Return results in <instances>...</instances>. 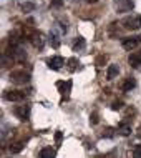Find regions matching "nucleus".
I'll return each instance as SVG.
<instances>
[{
  "label": "nucleus",
  "instance_id": "f257e3e1",
  "mask_svg": "<svg viewBox=\"0 0 141 158\" xmlns=\"http://www.w3.org/2000/svg\"><path fill=\"white\" fill-rule=\"evenodd\" d=\"M119 23H121V27L126 28V30H139V28H141V15L139 14L128 15Z\"/></svg>",
  "mask_w": 141,
  "mask_h": 158
},
{
  "label": "nucleus",
  "instance_id": "f03ea898",
  "mask_svg": "<svg viewBox=\"0 0 141 158\" xmlns=\"http://www.w3.org/2000/svg\"><path fill=\"white\" fill-rule=\"evenodd\" d=\"M10 80L17 85H25L30 82V73L25 70H14L10 72Z\"/></svg>",
  "mask_w": 141,
  "mask_h": 158
},
{
  "label": "nucleus",
  "instance_id": "7ed1b4c3",
  "mask_svg": "<svg viewBox=\"0 0 141 158\" xmlns=\"http://www.w3.org/2000/svg\"><path fill=\"white\" fill-rule=\"evenodd\" d=\"M14 115L18 120L22 122H27L30 118V105L28 103H20V105H15L14 106Z\"/></svg>",
  "mask_w": 141,
  "mask_h": 158
},
{
  "label": "nucleus",
  "instance_id": "20e7f679",
  "mask_svg": "<svg viewBox=\"0 0 141 158\" xmlns=\"http://www.w3.org/2000/svg\"><path fill=\"white\" fill-rule=\"evenodd\" d=\"M28 93L23 92V90H5L3 93V98H5L7 102H23L25 98H27Z\"/></svg>",
  "mask_w": 141,
  "mask_h": 158
},
{
  "label": "nucleus",
  "instance_id": "39448f33",
  "mask_svg": "<svg viewBox=\"0 0 141 158\" xmlns=\"http://www.w3.org/2000/svg\"><path fill=\"white\" fill-rule=\"evenodd\" d=\"M138 45H141V35H133V37H125L121 40V47L128 52L135 50Z\"/></svg>",
  "mask_w": 141,
  "mask_h": 158
},
{
  "label": "nucleus",
  "instance_id": "423d86ee",
  "mask_svg": "<svg viewBox=\"0 0 141 158\" xmlns=\"http://www.w3.org/2000/svg\"><path fill=\"white\" fill-rule=\"evenodd\" d=\"M57 88L63 100H68L70 98V92H71V80H66V82L60 80V82H57Z\"/></svg>",
  "mask_w": 141,
  "mask_h": 158
},
{
  "label": "nucleus",
  "instance_id": "0eeeda50",
  "mask_svg": "<svg viewBox=\"0 0 141 158\" xmlns=\"http://www.w3.org/2000/svg\"><path fill=\"white\" fill-rule=\"evenodd\" d=\"M46 65H48V68H52V70H60V68L65 65V58L60 57V55H53V57H50L46 60Z\"/></svg>",
  "mask_w": 141,
  "mask_h": 158
},
{
  "label": "nucleus",
  "instance_id": "6e6552de",
  "mask_svg": "<svg viewBox=\"0 0 141 158\" xmlns=\"http://www.w3.org/2000/svg\"><path fill=\"white\" fill-rule=\"evenodd\" d=\"M118 87H119V90H121V92H131L136 87V80L133 78V77H125V78L119 82Z\"/></svg>",
  "mask_w": 141,
  "mask_h": 158
},
{
  "label": "nucleus",
  "instance_id": "1a4fd4ad",
  "mask_svg": "<svg viewBox=\"0 0 141 158\" xmlns=\"http://www.w3.org/2000/svg\"><path fill=\"white\" fill-rule=\"evenodd\" d=\"M30 42H32V45L35 47V48H38V50H42V48H43V45H45V38H43V35H42L40 32L33 33V37L30 38Z\"/></svg>",
  "mask_w": 141,
  "mask_h": 158
},
{
  "label": "nucleus",
  "instance_id": "9d476101",
  "mask_svg": "<svg viewBox=\"0 0 141 158\" xmlns=\"http://www.w3.org/2000/svg\"><path fill=\"white\" fill-rule=\"evenodd\" d=\"M118 133L119 135H123V136H130L131 135V123L130 122H126V120H123L121 123L118 125Z\"/></svg>",
  "mask_w": 141,
  "mask_h": 158
},
{
  "label": "nucleus",
  "instance_id": "9b49d317",
  "mask_svg": "<svg viewBox=\"0 0 141 158\" xmlns=\"http://www.w3.org/2000/svg\"><path fill=\"white\" fill-rule=\"evenodd\" d=\"M128 62H130V65L131 67H139L141 65V48L139 50H136V52H133L130 55V58H128Z\"/></svg>",
  "mask_w": 141,
  "mask_h": 158
},
{
  "label": "nucleus",
  "instance_id": "f8f14e48",
  "mask_svg": "<svg viewBox=\"0 0 141 158\" xmlns=\"http://www.w3.org/2000/svg\"><path fill=\"white\" fill-rule=\"evenodd\" d=\"M23 147H25V140H15V142H12L10 143V152L12 153H18V152H22L23 150Z\"/></svg>",
  "mask_w": 141,
  "mask_h": 158
},
{
  "label": "nucleus",
  "instance_id": "ddd939ff",
  "mask_svg": "<svg viewBox=\"0 0 141 158\" xmlns=\"http://www.w3.org/2000/svg\"><path fill=\"white\" fill-rule=\"evenodd\" d=\"M118 73H119V67L113 63V65H110L108 70H106V78H108V80H115L118 77Z\"/></svg>",
  "mask_w": 141,
  "mask_h": 158
},
{
  "label": "nucleus",
  "instance_id": "4468645a",
  "mask_svg": "<svg viewBox=\"0 0 141 158\" xmlns=\"http://www.w3.org/2000/svg\"><path fill=\"white\" fill-rule=\"evenodd\" d=\"M40 158H57V150H53L52 147H45L40 152Z\"/></svg>",
  "mask_w": 141,
  "mask_h": 158
},
{
  "label": "nucleus",
  "instance_id": "2eb2a0df",
  "mask_svg": "<svg viewBox=\"0 0 141 158\" xmlns=\"http://www.w3.org/2000/svg\"><path fill=\"white\" fill-rule=\"evenodd\" d=\"M85 45H87V42H85L83 37H76V40L73 42V52H82V50L85 48Z\"/></svg>",
  "mask_w": 141,
  "mask_h": 158
},
{
  "label": "nucleus",
  "instance_id": "dca6fc26",
  "mask_svg": "<svg viewBox=\"0 0 141 158\" xmlns=\"http://www.w3.org/2000/svg\"><path fill=\"white\" fill-rule=\"evenodd\" d=\"M78 65H80V62H78V58H76V57H71V58H68V60H66V67H68V70H70V72H75L76 68H78Z\"/></svg>",
  "mask_w": 141,
  "mask_h": 158
},
{
  "label": "nucleus",
  "instance_id": "f3484780",
  "mask_svg": "<svg viewBox=\"0 0 141 158\" xmlns=\"http://www.w3.org/2000/svg\"><path fill=\"white\" fill-rule=\"evenodd\" d=\"M118 130H115V128H111V127H106L105 130H101V138H111V136H115V133H116Z\"/></svg>",
  "mask_w": 141,
  "mask_h": 158
},
{
  "label": "nucleus",
  "instance_id": "a211bd4d",
  "mask_svg": "<svg viewBox=\"0 0 141 158\" xmlns=\"http://www.w3.org/2000/svg\"><path fill=\"white\" fill-rule=\"evenodd\" d=\"M108 55H106V53H101V55H98V57H96V60H95V65L96 67H105V63L106 62H108Z\"/></svg>",
  "mask_w": 141,
  "mask_h": 158
},
{
  "label": "nucleus",
  "instance_id": "6ab92c4d",
  "mask_svg": "<svg viewBox=\"0 0 141 158\" xmlns=\"http://www.w3.org/2000/svg\"><path fill=\"white\" fill-rule=\"evenodd\" d=\"M50 44L53 45V48H58L60 47V38L55 32H50Z\"/></svg>",
  "mask_w": 141,
  "mask_h": 158
},
{
  "label": "nucleus",
  "instance_id": "aec40b11",
  "mask_svg": "<svg viewBox=\"0 0 141 158\" xmlns=\"http://www.w3.org/2000/svg\"><path fill=\"white\" fill-rule=\"evenodd\" d=\"M98 122H100V113L93 112L91 115H90V123H91V125H96Z\"/></svg>",
  "mask_w": 141,
  "mask_h": 158
},
{
  "label": "nucleus",
  "instance_id": "412c9836",
  "mask_svg": "<svg viewBox=\"0 0 141 158\" xmlns=\"http://www.w3.org/2000/svg\"><path fill=\"white\" fill-rule=\"evenodd\" d=\"M133 158H141V143L133 148Z\"/></svg>",
  "mask_w": 141,
  "mask_h": 158
},
{
  "label": "nucleus",
  "instance_id": "4be33fe9",
  "mask_svg": "<svg viewBox=\"0 0 141 158\" xmlns=\"http://www.w3.org/2000/svg\"><path fill=\"white\" fill-rule=\"evenodd\" d=\"M111 108H113V110H121V108H123V102H121V100H116V102H113Z\"/></svg>",
  "mask_w": 141,
  "mask_h": 158
},
{
  "label": "nucleus",
  "instance_id": "5701e85b",
  "mask_svg": "<svg viewBox=\"0 0 141 158\" xmlns=\"http://www.w3.org/2000/svg\"><path fill=\"white\" fill-rule=\"evenodd\" d=\"M62 138H63L62 131H57V133H55V142H57V147H60V145H62Z\"/></svg>",
  "mask_w": 141,
  "mask_h": 158
},
{
  "label": "nucleus",
  "instance_id": "b1692460",
  "mask_svg": "<svg viewBox=\"0 0 141 158\" xmlns=\"http://www.w3.org/2000/svg\"><path fill=\"white\" fill-rule=\"evenodd\" d=\"M33 8H35V5H33V3H23V5H22V10H23V12L33 10Z\"/></svg>",
  "mask_w": 141,
  "mask_h": 158
},
{
  "label": "nucleus",
  "instance_id": "393cba45",
  "mask_svg": "<svg viewBox=\"0 0 141 158\" xmlns=\"http://www.w3.org/2000/svg\"><path fill=\"white\" fill-rule=\"evenodd\" d=\"M62 2H63V0H52V3L55 7H60V5H62Z\"/></svg>",
  "mask_w": 141,
  "mask_h": 158
},
{
  "label": "nucleus",
  "instance_id": "a878e982",
  "mask_svg": "<svg viewBox=\"0 0 141 158\" xmlns=\"http://www.w3.org/2000/svg\"><path fill=\"white\" fill-rule=\"evenodd\" d=\"M136 135H138V138H141V127L138 128V131H136Z\"/></svg>",
  "mask_w": 141,
  "mask_h": 158
},
{
  "label": "nucleus",
  "instance_id": "bb28decb",
  "mask_svg": "<svg viewBox=\"0 0 141 158\" xmlns=\"http://www.w3.org/2000/svg\"><path fill=\"white\" fill-rule=\"evenodd\" d=\"M88 3H96V2H100V0H87Z\"/></svg>",
  "mask_w": 141,
  "mask_h": 158
}]
</instances>
